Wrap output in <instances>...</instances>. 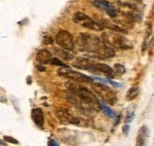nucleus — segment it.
Segmentation results:
<instances>
[{
    "label": "nucleus",
    "instance_id": "nucleus-21",
    "mask_svg": "<svg viewBox=\"0 0 154 146\" xmlns=\"http://www.w3.org/2000/svg\"><path fill=\"white\" fill-rule=\"evenodd\" d=\"M135 116V112H134V110L133 111L132 110L129 112V109H128L127 113H126V118H125V123H126V124H128V123L132 122V121H133Z\"/></svg>",
    "mask_w": 154,
    "mask_h": 146
},
{
    "label": "nucleus",
    "instance_id": "nucleus-26",
    "mask_svg": "<svg viewBox=\"0 0 154 146\" xmlns=\"http://www.w3.org/2000/svg\"><path fill=\"white\" fill-rule=\"evenodd\" d=\"M48 145H59L60 144L57 143V142L55 140V139H51V140L48 142Z\"/></svg>",
    "mask_w": 154,
    "mask_h": 146
},
{
    "label": "nucleus",
    "instance_id": "nucleus-25",
    "mask_svg": "<svg viewBox=\"0 0 154 146\" xmlns=\"http://www.w3.org/2000/svg\"><path fill=\"white\" fill-rule=\"evenodd\" d=\"M130 130V126L129 124H125L123 127H122V132H123L124 136H127L129 134V132Z\"/></svg>",
    "mask_w": 154,
    "mask_h": 146
},
{
    "label": "nucleus",
    "instance_id": "nucleus-4",
    "mask_svg": "<svg viewBox=\"0 0 154 146\" xmlns=\"http://www.w3.org/2000/svg\"><path fill=\"white\" fill-rule=\"evenodd\" d=\"M92 89L103 100L105 103L114 106L117 102V96L115 91L111 89L109 86L100 82H92Z\"/></svg>",
    "mask_w": 154,
    "mask_h": 146
},
{
    "label": "nucleus",
    "instance_id": "nucleus-6",
    "mask_svg": "<svg viewBox=\"0 0 154 146\" xmlns=\"http://www.w3.org/2000/svg\"><path fill=\"white\" fill-rule=\"evenodd\" d=\"M58 75L65 78L71 79L74 82H89L92 83L94 82V79L90 76H87L78 71L71 70L69 67H62L58 70Z\"/></svg>",
    "mask_w": 154,
    "mask_h": 146
},
{
    "label": "nucleus",
    "instance_id": "nucleus-7",
    "mask_svg": "<svg viewBox=\"0 0 154 146\" xmlns=\"http://www.w3.org/2000/svg\"><path fill=\"white\" fill-rule=\"evenodd\" d=\"M56 43L62 49L72 51L75 49V41L73 36L66 30H60L55 37Z\"/></svg>",
    "mask_w": 154,
    "mask_h": 146
},
{
    "label": "nucleus",
    "instance_id": "nucleus-17",
    "mask_svg": "<svg viewBox=\"0 0 154 146\" xmlns=\"http://www.w3.org/2000/svg\"><path fill=\"white\" fill-rule=\"evenodd\" d=\"M139 87H132V88H129V89L128 90L127 92H126V100H127V101H132V100H134L137 97H138V94H139Z\"/></svg>",
    "mask_w": 154,
    "mask_h": 146
},
{
    "label": "nucleus",
    "instance_id": "nucleus-16",
    "mask_svg": "<svg viewBox=\"0 0 154 146\" xmlns=\"http://www.w3.org/2000/svg\"><path fill=\"white\" fill-rule=\"evenodd\" d=\"M54 51H55L54 53L64 61H70L75 58V55L72 53L69 50H66L64 49H55Z\"/></svg>",
    "mask_w": 154,
    "mask_h": 146
},
{
    "label": "nucleus",
    "instance_id": "nucleus-2",
    "mask_svg": "<svg viewBox=\"0 0 154 146\" xmlns=\"http://www.w3.org/2000/svg\"><path fill=\"white\" fill-rule=\"evenodd\" d=\"M80 82H68L65 86L68 91L75 95L78 99H79L78 106H81V103L87 105L90 108L96 110H99L101 109V102L98 100L96 93L93 92L87 87L79 84Z\"/></svg>",
    "mask_w": 154,
    "mask_h": 146
},
{
    "label": "nucleus",
    "instance_id": "nucleus-22",
    "mask_svg": "<svg viewBox=\"0 0 154 146\" xmlns=\"http://www.w3.org/2000/svg\"><path fill=\"white\" fill-rule=\"evenodd\" d=\"M3 140L5 142H8V143L11 144H14V145H18L19 144V141L17 140L16 139H14V138L10 136H3Z\"/></svg>",
    "mask_w": 154,
    "mask_h": 146
},
{
    "label": "nucleus",
    "instance_id": "nucleus-18",
    "mask_svg": "<svg viewBox=\"0 0 154 146\" xmlns=\"http://www.w3.org/2000/svg\"><path fill=\"white\" fill-rule=\"evenodd\" d=\"M101 109H102L104 113H105L107 116L109 117V118H115V113H114V111H113L109 106H107L104 101L101 102Z\"/></svg>",
    "mask_w": 154,
    "mask_h": 146
},
{
    "label": "nucleus",
    "instance_id": "nucleus-27",
    "mask_svg": "<svg viewBox=\"0 0 154 146\" xmlns=\"http://www.w3.org/2000/svg\"><path fill=\"white\" fill-rule=\"evenodd\" d=\"M37 68L39 71H45V70H46V68L44 67L43 64H39L38 66H37Z\"/></svg>",
    "mask_w": 154,
    "mask_h": 146
},
{
    "label": "nucleus",
    "instance_id": "nucleus-1",
    "mask_svg": "<svg viewBox=\"0 0 154 146\" xmlns=\"http://www.w3.org/2000/svg\"><path fill=\"white\" fill-rule=\"evenodd\" d=\"M75 42L78 50L93 54V58L105 60L115 56L114 47L94 34L81 33Z\"/></svg>",
    "mask_w": 154,
    "mask_h": 146
},
{
    "label": "nucleus",
    "instance_id": "nucleus-15",
    "mask_svg": "<svg viewBox=\"0 0 154 146\" xmlns=\"http://www.w3.org/2000/svg\"><path fill=\"white\" fill-rule=\"evenodd\" d=\"M101 24L103 25L105 28H108V29L114 31V32H118V33H120V34H126V33H127V31H126L125 28L119 26V25H117V24H114V23H112V22H108V20H104Z\"/></svg>",
    "mask_w": 154,
    "mask_h": 146
},
{
    "label": "nucleus",
    "instance_id": "nucleus-13",
    "mask_svg": "<svg viewBox=\"0 0 154 146\" xmlns=\"http://www.w3.org/2000/svg\"><path fill=\"white\" fill-rule=\"evenodd\" d=\"M35 59L41 64H48V63H51V59H52V54L48 49H42L38 51Z\"/></svg>",
    "mask_w": 154,
    "mask_h": 146
},
{
    "label": "nucleus",
    "instance_id": "nucleus-24",
    "mask_svg": "<svg viewBox=\"0 0 154 146\" xmlns=\"http://www.w3.org/2000/svg\"><path fill=\"white\" fill-rule=\"evenodd\" d=\"M54 39L51 36H45L43 38V43L46 45H51L54 43Z\"/></svg>",
    "mask_w": 154,
    "mask_h": 146
},
{
    "label": "nucleus",
    "instance_id": "nucleus-3",
    "mask_svg": "<svg viewBox=\"0 0 154 146\" xmlns=\"http://www.w3.org/2000/svg\"><path fill=\"white\" fill-rule=\"evenodd\" d=\"M101 38L111 45L114 48L121 50H127L133 48V45L129 40L118 32H103L101 35Z\"/></svg>",
    "mask_w": 154,
    "mask_h": 146
},
{
    "label": "nucleus",
    "instance_id": "nucleus-9",
    "mask_svg": "<svg viewBox=\"0 0 154 146\" xmlns=\"http://www.w3.org/2000/svg\"><path fill=\"white\" fill-rule=\"evenodd\" d=\"M93 4L96 8L105 11L111 18L115 19L117 16V10L114 6L107 0H94Z\"/></svg>",
    "mask_w": 154,
    "mask_h": 146
},
{
    "label": "nucleus",
    "instance_id": "nucleus-20",
    "mask_svg": "<svg viewBox=\"0 0 154 146\" xmlns=\"http://www.w3.org/2000/svg\"><path fill=\"white\" fill-rule=\"evenodd\" d=\"M51 64H53V65H56V66H60L61 67H69V66L66 65L63 61L57 57H54V58H52L51 61Z\"/></svg>",
    "mask_w": 154,
    "mask_h": 146
},
{
    "label": "nucleus",
    "instance_id": "nucleus-5",
    "mask_svg": "<svg viewBox=\"0 0 154 146\" xmlns=\"http://www.w3.org/2000/svg\"><path fill=\"white\" fill-rule=\"evenodd\" d=\"M72 19L76 24H79L84 28H88V29L93 30L96 31H101L105 29L102 24L93 20L88 15L81 11L75 12Z\"/></svg>",
    "mask_w": 154,
    "mask_h": 146
},
{
    "label": "nucleus",
    "instance_id": "nucleus-12",
    "mask_svg": "<svg viewBox=\"0 0 154 146\" xmlns=\"http://www.w3.org/2000/svg\"><path fill=\"white\" fill-rule=\"evenodd\" d=\"M31 118L34 124L38 128L44 129L45 127V115L43 111L39 108H35L31 111Z\"/></svg>",
    "mask_w": 154,
    "mask_h": 146
},
{
    "label": "nucleus",
    "instance_id": "nucleus-8",
    "mask_svg": "<svg viewBox=\"0 0 154 146\" xmlns=\"http://www.w3.org/2000/svg\"><path fill=\"white\" fill-rule=\"evenodd\" d=\"M56 115L60 122L66 124H74L77 126H84L82 120L78 117L74 116L71 113L64 109H59L56 112Z\"/></svg>",
    "mask_w": 154,
    "mask_h": 146
},
{
    "label": "nucleus",
    "instance_id": "nucleus-14",
    "mask_svg": "<svg viewBox=\"0 0 154 146\" xmlns=\"http://www.w3.org/2000/svg\"><path fill=\"white\" fill-rule=\"evenodd\" d=\"M149 130L147 126L143 125L138 130L137 133L136 145H144L146 143L147 139L148 138Z\"/></svg>",
    "mask_w": 154,
    "mask_h": 146
},
{
    "label": "nucleus",
    "instance_id": "nucleus-23",
    "mask_svg": "<svg viewBox=\"0 0 154 146\" xmlns=\"http://www.w3.org/2000/svg\"><path fill=\"white\" fill-rule=\"evenodd\" d=\"M105 83H109L111 84V85L114 87V88H119V87L121 86V84H119L118 82H114L113 80H111L109 78H107V79H105Z\"/></svg>",
    "mask_w": 154,
    "mask_h": 146
},
{
    "label": "nucleus",
    "instance_id": "nucleus-10",
    "mask_svg": "<svg viewBox=\"0 0 154 146\" xmlns=\"http://www.w3.org/2000/svg\"><path fill=\"white\" fill-rule=\"evenodd\" d=\"M90 72L98 73V74H104L109 78H114V76H115L114 69L111 68L108 64H104V63L95 62Z\"/></svg>",
    "mask_w": 154,
    "mask_h": 146
},
{
    "label": "nucleus",
    "instance_id": "nucleus-11",
    "mask_svg": "<svg viewBox=\"0 0 154 146\" xmlns=\"http://www.w3.org/2000/svg\"><path fill=\"white\" fill-rule=\"evenodd\" d=\"M96 61H93L90 58H85V57H78L75 58L74 62L72 63V66L74 67L79 70H84L90 71L91 70L93 64Z\"/></svg>",
    "mask_w": 154,
    "mask_h": 146
},
{
    "label": "nucleus",
    "instance_id": "nucleus-19",
    "mask_svg": "<svg viewBox=\"0 0 154 146\" xmlns=\"http://www.w3.org/2000/svg\"><path fill=\"white\" fill-rule=\"evenodd\" d=\"M113 69H114V73H115V74L120 75V76L123 74H124V73L126 72V67H125L123 64H118V63L114 64Z\"/></svg>",
    "mask_w": 154,
    "mask_h": 146
}]
</instances>
